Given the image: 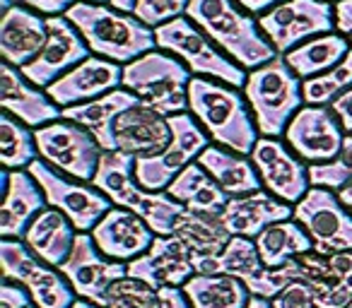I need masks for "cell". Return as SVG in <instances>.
I'll return each instance as SVG.
<instances>
[{"label":"cell","mask_w":352,"mask_h":308,"mask_svg":"<svg viewBox=\"0 0 352 308\" xmlns=\"http://www.w3.org/2000/svg\"><path fill=\"white\" fill-rule=\"evenodd\" d=\"M338 198H340V202L347 207V210L352 212V183H347L345 188H342L340 193H338Z\"/></svg>","instance_id":"681fc988"},{"label":"cell","mask_w":352,"mask_h":308,"mask_svg":"<svg viewBox=\"0 0 352 308\" xmlns=\"http://www.w3.org/2000/svg\"><path fill=\"white\" fill-rule=\"evenodd\" d=\"M160 296H162V308H191L184 289H179V287L160 289Z\"/></svg>","instance_id":"7dc6e473"},{"label":"cell","mask_w":352,"mask_h":308,"mask_svg":"<svg viewBox=\"0 0 352 308\" xmlns=\"http://www.w3.org/2000/svg\"><path fill=\"white\" fill-rule=\"evenodd\" d=\"M251 162L263 181L265 191L273 193L275 198L297 205L309 193V167L299 157L278 140V137H258L254 152H251Z\"/></svg>","instance_id":"e0dca14e"},{"label":"cell","mask_w":352,"mask_h":308,"mask_svg":"<svg viewBox=\"0 0 352 308\" xmlns=\"http://www.w3.org/2000/svg\"><path fill=\"white\" fill-rule=\"evenodd\" d=\"M246 308H273V303L263 296H251V301L246 303Z\"/></svg>","instance_id":"816d5d0a"},{"label":"cell","mask_w":352,"mask_h":308,"mask_svg":"<svg viewBox=\"0 0 352 308\" xmlns=\"http://www.w3.org/2000/svg\"><path fill=\"white\" fill-rule=\"evenodd\" d=\"M347 308H352V301H350V306H347Z\"/></svg>","instance_id":"11a10c76"},{"label":"cell","mask_w":352,"mask_h":308,"mask_svg":"<svg viewBox=\"0 0 352 308\" xmlns=\"http://www.w3.org/2000/svg\"><path fill=\"white\" fill-rule=\"evenodd\" d=\"M123 84V68L99 56H89L80 65L58 78L54 84L46 87V94L58 104L60 108L78 106V104L92 102L104 94L113 92Z\"/></svg>","instance_id":"d6986e66"},{"label":"cell","mask_w":352,"mask_h":308,"mask_svg":"<svg viewBox=\"0 0 352 308\" xmlns=\"http://www.w3.org/2000/svg\"><path fill=\"white\" fill-rule=\"evenodd\" d=\"M15 5H25L30 10L39 12L44 17H58V15H65L75 3L80 0H12Z\"/></svg>","instance_id":"7bdbcfd3"},{"label":"cell","mask_w":352,"mask_h":308,"mask_svg":"<svg viewBox=\"0 0 352 308\" xmlns=\"http://www.w3.org/2000/svg\"><path fill=\"white\" fill-rule=\"evenodd\" d=\"M198 164L210 174L217 181V186L227 193L230 198L249 196V193L263 191V181H261L258 171H256L251 157L236 154L225 147L210 145L201 152Z\"/></svg>","instance_id":"f1b7e54d"},{"label":"cell","mask_w":352,"mask_h":308,"mask_svg":"<svg viewBox=\"0 0 352 308\" xmlns=\"http://www.w3.org/2000/svg\"><path fill=\"white\" fill-rule=\"evenodd\" d=\"M171 140L160 154L135 157V181L145 191H166L188 164H193L206 147H210V135L203 130L193 113H176L169 116Z\"/></svg>","instance_id":"52a82bcc"},{"label":"cell","mask_w":352,"mask_h":308,"mask_svg":"<svg viewBox=\"0 0 352 308\" xmlns=\"http://www.w3.org/2000/svg\"><path fill=\"white\" fill-rule=\"evenodd\" d=\"M352 87V51L328 73L309 78L302 82V94L307 106H331Z\"/></svg>","instance_id":"8d00e7d4"},{"label":"cell","mask_w":352,"mask_h":308,"mask_svg":"<svg viewBox=\"0 0 352 308\" xmlns=\"http://www.w3.org/2000/svg\"><path fill=\"white\" fill-rule=\"evenodd\" d=\"M92 186L102 191L113 207L135 212L145 198V188L135 181V157L126 152H104Z\"/></svg>","instance_id":"f546056e"},{"label":"cell","mask_w":352,"mask_h":308,"mask_svg":"<svg viewBox=\"0 0 352 308\" xmlns=\"http://www.w3.org/2000/svg\"><path fill=\"white\" fill-rule=\"evenodd\" d=\"M157 49L176 56L193 75L220 80L230 87L244 89L246 70L220 51L186 15L176 17L155 29Z\"/></svg>","instance_id":"8992f818"},{"label":"cell","mask_w":352,"mask_h":308,"mask_svg":"<svg viewBox=\"0 0 352 308\" xmlns=\"http://www.w3.org/2000/svg\"><path fill=\"white\" fill-rule=\"evenodd\" d=\"M196 274L193 253L182 239L171 236H157L155 244L128 263V277L150 284L155 289L179 287L182 289L188 279Z\"/></svg>","instance_id":"ac0fdd59"},{"label":"cell","mask_w":352,"mask_h":308,"mask_svg":"<svg viewBox=\"0 0 352 308\" xmlns=\"http://www.w3.org/2000/svg\"><path fill=\"white\" fill-rule=\"evenodd\" d=\"M350 51V44H347V39L342 34H323L316 36V39L304 41L297 49L287 51L285 60L297 73V78L309 80L336 68Z\"/></svg>","instance_id":"e575fe53"},{"label":"cell","mask_w":352,"mask_h":308,"mask_svg":"<svg viewBox=\"0 0 352 308\" xmlns=\"http://www.w3.org/2000/svg\"><path fill=\"white\" fill-rule=\"evenodd\" d=\"M30 306H34V301H32V294L22 284L3 282V287H0V308H30Z\"/></svg>","instance_id":"ee69618b"},{"label":"cell","mask_w":352,"mask_h":308,"mask_svg":"<svg viewBox=\"0 0 352 308\" xmlns=\"http://www.w3.org/2000/svg\"><path fill=\"white\" fill-rule=\"evenodd\" d=\"M3 207H0V236L3 239H25L27 229L41 210L49 207L46 196L36 178L25 169L0 174Z\"/></svg>","instance_id":"ffe728a7"},{"label":"cell","mask_w":352,"mask_h":308,"mask_svg":"<svg viewBox=\"0 0 352 308\" xmlns=\"http://www.w3.org/2000/svg\"><path fill=\"white\" fill-rule=\"evenodd\" d=\"M30 308H36V306H30Z\"/></svg>","instance_id":"9f6ffc18"},{"label":"cell","mask_w":352,"mask_h":308,"mask_svg":"<svg viewBox=\"0 0 352 308\" xmlns=\"http://www.w3.org/2000/svg\"><path fill=\"white\" fill-rule=\"evenodd\" d=\"M256 248L261 253V260L268 270L285 268L287 263H292L294 258L304 253H311L314 241L307 234L302 224L297 220H285L275 222L268 229H263L256 236Z\"/></svg>","instance_id":"4dcf8cb0"},{"label":"cell","mask_w":352,"mask_h":308,"mask_svg":"<svg viewBox=\"0 0 352 308\" xmlns=\"http://www.w3.org/2000/svg\"><path fill=\"white\" fill-rule=\"evenodd\" d=\"M0 268L6 282L22 284L36 308H70L78 294L60 270L41 263L22 239H0Z\"/></svg>","instance_id":"ba28073f"},{"label":"cell","mask_w":352,"mask_h":308,"mask_svg":"<svg viewBox=\"0 0 352 308\" xmlns=\"http://www.w3.org/2000/svg\"><path fill=\"white\" fill-rule=\"evenodd\" d=\"M65 17L82 34L89 51L111 63L128 65L131 60L157 49L155 29L142 25L131 12L80 0L65 12Z\"/></svg>","instance_id":"3957f363"},{"label":"cell","mask_w":352,"mask_h":308,"mask_svg":"<svg viewBox=\"0 0 352 308\" xmlns=\"http://www.w3.org/2000/svg\"><path fill=\"white\" fill-rule=\"evenodd\" d=\"M46 29H49V39H46L44 49L32 63H27L20 70L32 84L41 89L54 84L56 80L63 78L68 70H73L92 54L89 46L85 44L82 34L75 29L73 22L65 15L46 17Z\"/></svg>","instance_id":"2e32d148"},{"label":"cell","mask_w":352,"mask_h":308,"mask_svg":"<svg viewBox=\"0 0 352 308\" xmlns=\"http://www.w3.org/2000/svg\"><path fill=\"white\" fill-rule=\"evenodd\" d=\"M49 39L46 29V17L30 10L25 5L12 3L8 10H3L0 17V56L3 63L22 70L27 63L39 56Z\"/></svg>","instance_id":"603a6c76"},{"label":"cell","mask_w":352,"mask_h":308,"mask_svg":"<svg viewBox=\"0 0 352 308\" xmlns=\"http://www.w3.org/2000/svg\"><path fill=\"white\" fill-rule=\"evenodd\" d=\"M302 82L304 80L297 78L285 56H278L270 63L249 70L244 97L251 106L261 137L285 135L289 121L304 104Z\"/></svg>","instance_id":"277c9868"},{"label":"cell","mask_w":352,"mask_h":308,"mask_svg":"<svg viewBox=\"0 0 352 308\" xmlns=\"http://www.w3.org/2000/svg\"><path fill=\"white\" fill-rule=\"evenodd\" d=\"M258 27L278 56H285L304 41L333 34L336 5L328 0H283L258 17Z\"/></svg>","instance_id":"30bf717a"},{"label":"cell","mask_w":352,"mask_h":308,"mask_svg":"<svg viewBox=\"0 0 352 308\" xmlns=\"http://www.w3.org/2000/svg\"><path fill=\"white\" fill-rule=\"evenodd\" d=\"M70 308H107V306H99V303H92V301H87V298H78Z\"/></svg>","instance_id":"f5cc1de1"},{"label":"cell","mask_w":352,"mask_h":308,"mask_svg":"<svg viewBox=\"0 0 352 308\" xmlns=\"http://www.w3.org/2000/svg\"><path fill=\"white\" fill-rule=\"evenodd\" d=\"M273 308H316L311 287L304 282H289L275 298H270Z\"/></svg>","instance_id":"b9f144b4"},{"label":"cell","mask_w":352,"mask_h":308,"mask_svg":"<svg viewBox=\"0 0 352 308\" xmlns=\"http://www.w3.org/2000/svg\"><path fill=\"white\" fill-rule=\"evenodd\" d=\"M309 181L314 188L340 193L347 183H352V132H345V140L338 157L323 164H309Z\"/></svg>","instance_id":"74e56055"},{"label":"cell","mask_w":352,"mask_h":308,"mask_svg":"<svg viewBox=\"0 0 352 308\" xmlns=\"http://www.w3.org/2000/svg\"><path fill=\"white\" fill-rule=\"evenodd\" d=\"M39 157L56 171L73 176L82 183H92L97 176L104 150L87 128L73 121H54L34 130Z\"/></svg>","instance_id":"9c48e42d"},{"label":"cell","mask_w":352,"mask_h":308,"mask_svg":"<svg viewBox=\"0 0 352 308\" xmlns=\"http://www.w3.org/2000/svg\"><path fill=\"white\" fill-rule=\"evenodd\" d=\"M331 108H333V113L340 118L345 132H352V87L347 89L340 99H336V102L331 104Z\"/></svg>","instance_id":"bcb514c9"},{"label":"cell","mask_w":352,"mask_h":308,"mask_svg":"<svg viewBox=\"0 0 352 308\" xmlns=\"http://www.w3.org/2000/svg\"><path fill=\"white\" fill-rule=\"evenodd\" d=\"M85 3H97V5H104V3H111V0H85Z\"/></svg>","instance_id":"db71d44e"},{"label":"cell","mask_w":352,"mask_h":308,"mask_svg":"<svg viewBox=\"0 0 352 308\" xmlns=\"http://www.w3.org/2000/svg\"><path fill=\"white\" fill-rule=\"evenodd\" d=\"M89 234H92L97 248L107 258L118 260V263L135 260L157 239V234L147 226L142 217H138L131 210H123V207H111Z\"/></svg>","instance_id":"44dd1931"},{"label":"cell","mask_w":352,"mask_h":308,"mask_svg":"<svg viewBox=\"0 0 352 308\" xmlns=\"http://www.w3.org/2000/svg\"><path fill=\"white\" fill-rule=\"evenodd\" d=\"M107 308H162L160 289L135 277H123L109 289Z\"/></svg>","instance_id":"ab89813d"},{"label":"cell","mask_w":352,"mask_h":308,"mask_svg":"<svg viewBox=\"0 0 352 308\" xmlns=\"http://www.w3.org/2000/svg\"><path fill=\"white\" fill-rule=\"evenodd\" d=\"M174 236L188 246L193 255H217L230 244L232 234L222 222V212L184 210L174 224Z\"/></svg>","instance_id":"d6a6232c"},{"label":"cell","mask_w":352,"mask_h":308,"mask_svg":"<svg viewBox=\"0 0 352 308\" xmlns=\"http://www.w3.org/2000/svg\"><path fill=\"white\" fill-rule=\"evenodd\" d=\"M182 289L191 308H246L251 301L246 284L230 274L196 272Z\"/></svg>","instance_id":"836d02e7"},{"label":"cell","mask_w":352,"mask_h":308,"mask_svg":"<svg viewBox=\"0 0 352 308\" xmlns=\"http://www.w3.org/2000/svg\"><path fill=\"white\" fill-rule=\"evenodd\" d=\"M188 3L191 0H138L131 15H135L142 25L157 29V27L166 25L176 17L186 15Z\"/></svg>","instance_id":"60d3db41"},{"label":"cell","mask_w":352,"mask_h":308,"mask_svg":"<svg viewBox=\"0 0 352 308\" xmlns=\"http://www.w3.org/2000/svg\"><path fill=\"white\" fill-rule=\"evenodd\" d=\"M188 111L196 116L212 142L251 157L261 135L249 111V102L236 87L220 80L193 78L188 84Z\"/></svg>","instance_id":"6da1fadb"},{"label":"cell","mask_w":352,"mask_h":308,"mask_svg":"<svg viewBox=\"0 0 352 308\" xmlns=\"http://www.w3.org/2000/svg\"><path fill=\"white\" fill-rule=\"evenodd\" d=\"M27 171L41 186L49 207H56V210L63 212L80 234H89L102 222V217L113 207V202L102 191H97L94 186L89 188L82 186V183L70 181V178H65V174H58L41 157L36 162H32Z\"/></svg>","instance_id":"8fae6325"},{"label":"cell","mask_w":352,"mask_h":308,"mask_svg":"<svg viewBox=\"0 0 352 308\" xmlns=\"http://www.w3.org/2000/svg\"><path fill=\"white\" fill-rule=\"evenodd\" d=\"M193 265L196 272L203 274H230L246 284L249 292H254L256 284L261 282V277L265 274V265L261 260V253L256 248L254 239L246 236H232L230 244L225 246V250L217 255H193Z\"/></svg>","instance_id":"83f0119b"},{"label":"cell","mask_w":352,"mask_h":308,"mask_svg":"<svg viewBox=\"0 0 352 308\" xmlns=\"http://www.w3.org/2000/svg\"><path fill=\"white\" fill-rule=\"evenodd\" d=\"M0 104L10 116L34 130L63 118V108L46 94V89L32 84L20 70L8 63L0 68Z\"/></svg>","instance_id":"7402d4cb"},{"label":"cell","mask_w":352,"mask_h":308,"mask_svg":"<svg viewBox=\"0 0 352 308\" xmlns=\"http://www.w3.org/2000/svg\"><path fill=\"white\" fill-rule=\"evenodd\" d=\"M171 198L176 202H182L186 210L193 212H222L230 200L225 191L217 186V181L198 164V159L193 164H188L174 181L166 188Z\"/></svg>","instance_id":"1f68e13d"},{"label":"cell","mask_w":352,"mask_h":308,"mask_svg":"<svg viewBox=\"0 0 352 308\" xmlns=\"http://www.w3.org/2000/svg\"><path fill=\"white\" fill-rule=\"evenodd\" d=\"M336 29L352 41V0H336Z\"/></svg>","instance_id":"f6af8a7d"},{"label":"cell","mask_w":352,"mask_h":308,"mask_svg":"<svg viewBox=\"0 0 352 308\" xmlns=\"http://www.w3.org/2000/svg\"><path fill=\"white\" fill-rule=\"evenodd\" d=\"M191 70L166 51H150L123 65V89L160 116H176L188 108Z\"/></svg>","instance_id":"5b68a950"},{"label":"cell","mask_w":352,"mask_h":308,"mask_svg":"<svg viewBox=\"0 0 352 308\" xmlns=\"http://www.w3.org/2000/svg\"><path fill=\"white\" fill-rule=\"evenodd\" d=\"M239 8L236 0H191L186 17L234 63L256 70L278 58V51L261 32L258 20Z\"/></svg>","instance_id":"7a4b0ae2"},{"label":"cell","mask_w":352,"mask_h":308,"mask_svg":"<svg viewBox=\"0 0 352 308\" xmlns=\"http://www.w3.org/2000/svg\"><path fill=\"white\" fill-rule=\"evenodd\" d=\"M292 217L311 236L316 253L331 255L352 250V212L342 205L338 193L311 186L294 205Z\"/></svg>","instance_id":"7c38bea8"},{"label":"cell","mask_w":352,"mask_h":308,"mask_svg":"<svg viewBox=\"0 0 352 308\" xmlns=\"http://www.w3.org/2000/svg\"><path fill=\"white\" fill-rule=\"evenodd\" d=\"M236 3H239L249 15H265L270 8L280 5L283 0H236Z\"/></svg>","instance_id":"c3c4849f"},{"label":"cell","mask_w":352,"mask_h":308,"mask_svg":"<svg viewBox=\"0 0 352 308\" xmlns=\"http://www.w3.org/2000/svg\"><path fill=\"white\" fill-rule=\"evenodd\" d=\"M138 104H140V99L135 94L118 87L113 92L104 94V97L92 99V102L63 108V118L87 128L97 137L99 147L104 152H116L113 150V123L121 113H126L128 108L138 106Z\"/></svg>","instance_id":"4316f807"},{"label":"cell","mask_w":352,"mask_h":308,"mask_svg":"<svg viewBox=\"0 0 352 308\" xmlns=\"http://www.w3.org/2000/svg\"><path fill=\"white\" fill-rule=\"evenodd\" d=\"M135 3L138 0H111V8H116V10H121V12H133Z\"/></svg>","instance_id":"f907efd6"},{"label":"cell","mask_w":352,"mask_h":308,"mask_svg":"<svg viewBox=\"0 0 352 308\" xmlns=\"http://www.w3.org/2000/svg\"><path fill=\"white\" fill-rule=\"evenodd\" d=\"M60 274L68 279L78 298H87L107 306V294L118 279L128 277V263L111 260L97 248L92 234H78L73 253L60 265Z\"/></svg>","instance_id":"5bb4252c"},{"label":"cell","mask_w":352,"mask_h":308,"mask_svg":"<svg viewBox=\"0 0 352 308\" xmlns=\"http://www.w3.org/2000/svg\"><path fill=\"white\" fill-rule=\"evenodd\" d=\"M171 140L169 118L160 116L152 108L138 106L128 108L113 123V150L126 152L133 157H152L160 154Z\"/></svg>","instance_id":"cb8c5ba5"},{"label":"cell","mask_w":352,"mask_h":308,"mask_svg":"<svg viewBox=\"0 0 352 308\" xmlns=\"http://www.w3.org/2000/svg\"><path fill=\"white\" fill-rule=\"evenodd\" d=\"M289 150L309 164H323L338 157L345 128L331 106H302L285 130Z\"/></svg>","instance_id":"9a60e30c"},{"label":"cell","mask_w":352,"mask_h":308,"mask_svg":"<svg viewBox=\"0 0 352 308\" xmlns=\"http://www.w3.org/2000/svg\"><path fill=\"white\" fill-rule=\"evenodd\" d=\"M36 159H39V147L34 132L10 113L0 116V164L8 171H17V169H30V164Z\"/></svg>","instance_id":"d590c367"},{"label":"cell","mask_w":352,"mask_h":308,"mask_svg":"<svg viewBox=\"0 0 352 308\" xmlns=\"http://www.w3.org/2000/svg\"><path fill=\"white\" fill-rule=\"evenodd\" d=\"M184 210H186V207H184L182 202H176L166 191H157V193L147 191L140 207L135 210V215L142 217V220L147 222V226H150L157 236H171L174 234L176 220L182 217Z\"/></svg>","instance_id":"f35d334b"},{"label":"cell","mask_w":352,"mask_h":308,"mask_svg":"<svg viewBox=\"0 0 352 308\" xmlns=\"http://www.w3.org/2000/svg\"><path fill=\"white\" fill-rule=\"evenodd\" d=\"M80 231L75 229V224L56 207H46L34 217V222L30 224L25 234V244L41 263L51 265L58 270L60 265L68 260V255L73 253L75 239Z\"/></svg>","instance_id":"484cf974"},{"label":"cell","mask_w":352,"mask_h":308,"mask_svg":"<svg viewBox=\"0 0 352 308\" xmlns=\"http://www.w3.org/2000/svg\"><path fill=\"white\" fill-rule=\"evenodd\" d=\"M292 215L294 205L280 200L268 191H256L249 196L230 198L225 210H222V222L232 236L256 239L270 224L292 220Z\"/></svg>","instance_id":"d4e9b609"},{"label":"cell","mask_w":352,"mask_h":308,"mask_svg":"<svg viewBox=\"0 0 352 308\" xmlns=\"http://www.w3.org/2000/svg\"><path fill=\"white\" fill-rule=\"evenodd\" d=\"M292 282L311 287L316 308H347L352 301V250L321 255L304 253L285 265Z\"/></svg>","instance_id":"4fadbf2b"}]
</instances>
